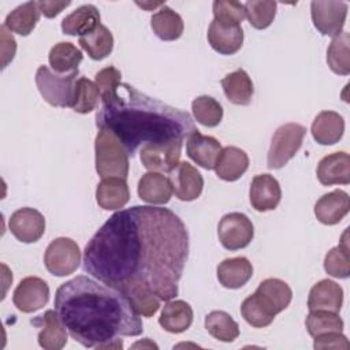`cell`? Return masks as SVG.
<instances>
[{
    "label": "cell",
    "instance_id": "1",
    "mask_svg": "<svg viewBox=\"0 0 350 350\" xmlns=\"http://www.w3.org/2000/svg\"><path fill=\"white\" fill-rule=\"evenodd\" d=\"M189 257L186 226L168 208L134 205L115 212L83 250V272L120 288L139 283L161 301L178 295Z\"/></svg>",
    "mask_w": 350,
    "mask_h": 350
},
{
    "label": "cell",
    "instance_id": "2",
    "mask_svg": "<svg viewBox=\"0 0 350 350\" xmlns=\"http://www.w3.org/2000/svg\"><path fill=\"white\" fill-rule=\"evenodd\" d=\"M53 305L70 336L88 349H122L119 336L144 331L141 314L122 291L86 275L62 283Z\"/></svg>",
    "mask_w": 350,
    "mask_h": 350
},
{
    "label": "cell",
    "instance_id": "3",
    "mask_svg": "<svg viewBox=\"0 0 350 350\" xmlns=\"http://www.w3.org/2000/svg\"><path fill=\"white\" fill-rule=\"evenodd\" d=\"M98 129L112 131L134 157L139 146L185 139L194 133L193 118L157 98H153L126 82L101 96L96 113Z\"/></svg>",
    "mask_w": 350,
    "mask_h": 350
},
{
    "label": "cell",
    "instance_id": "4",
    "mask_svg": "<svg viewBox=\"0 0 350 350\" xmlns=\"http://www.w3.org/2000/svg\"><path fill=\"white\" fill-rule=\"evenodd\" d=\"M94 150L96 171L101 178H127L130 167L129 153L112 131L107 129H100L96 135Z\"/></svg>",
    "mask_w": 350,
    "mask_h": 350
},
{
    "label": "cell",
    "instance_id": "5",
    "mask_svg": "<svg viewBox=\"0 0 350 350\" xmlns=\"http://www.w3.org/2000/svg\"><path fill=\"white\" fill-rule=\"evenodd\" d=\"M78 71L57 74L46 66H40L36 72V85L42 98L52 107H70L74 97Z\"/></svg>",
    "mask_w": 350,
    "mask_h": 350
},
{
    "label": "cell",
    "instance_id": "6",
    "mask_svg": "<svg viewBox=\"0 0 350 350\" xmlns=\"http://www.w3.org/2000/svg\"><path fill=\"white\" fill-rule=\"evenodd\" d=\"M306 129L299 123L282 124L273 134L267 156V164L271 170L284 167L299 150Z\"/></svg>",
    "mask_w": 350,
    "mask_h": 350
},
{
    "label": "cell",
    "instance_id": "7",
    "mask_svg": "<svg viewBox=\"0 0 350 350\" xmlns=\"http://www.w3.org/2000/svg\"><path fill=\"white\" fill-rule=\"evenodd\" d=\"M44 264L48 272L55 276L71 275L81 264L79 246L71 238H56L44 253Z\"/></svg>",
    "mask_w": 350,
    "mask_h": 350
},
{
    "label": "cell",
    "instance_id": "8",
    "mask_svg": "<svg viewBox=\"0 0 350 350\" xmlns=\"http://www.w3.org/2000/svg\"><path fill=\"white\" fill-rule=\"evenodd\" d=\"M217 237L224 249L239 250L252 242L254 237V227L246 215L241 212H231L220 219Z\"/></svg>",
    "mask_w": 350,
    "mask_h": 350
},
{
    "label": "cell",
    "instance_id": "9",
    "mask_svg": "<svg viewBox=\"0 0 350 350\" xmlns=\"http://www.w3.org/2000/svg\"><path fill=\"white\" fill-rule=\"evenodd\" d=\"M347 10L346 1L314 0L310 3L312 22L323 36L335 37L343 30Z\"/></svg>",
    "mask_w": 350,
    "mask_h": 350
},
{
    "label": "cell",
    "instance_id": "10",
    "mask_svg": "<svg viewBox=\"0 0 350 350\" xmlns=\"http://www.w3.org/2000/svg\"><path fill=\"white\" fill-rule=\"evenodd\" d=\"M183 139L163 144H146L141 148V163L149 171L171 172L179 163Z\"/></svg>",
    "mask_w": 350,
    "mask_h": 350
},
{
    "label": "cell",
    "instance_id": "11",
    "mask_svg": "<svg viewBox=\"0 0 350 350\" xmlns=\"http://www.w3.org/2000/svg\"><path fill=\"white\" fill-rule=\"evenodd\" d=\"M49 287L46 282L37 276H27L19 282L12 294L14 305L23 313H33L46 305Z\"/></svg>",
    "mask_w": 350,
    "mask_h": 350
},
{
    "label": "cell",
    "instance_id": "12",
    "mask_svg": "<svg viewBox=\"0 0 350 350\" xmlns=\"http://www.w3.org/2000/svg\"><path fill=\"white\" fill-rule=\"evenodd\" d=\"M11 234L23 243L37 242L45 232V219L34 208L16 209L8 221Z\"/></svg>",
    "mask_w": 350,
    "mask_h": 350
},
{
    "label": "cell",
    "instance_id": "13",
    "mask_svg": "<svg viewBox=\"0 0 350 350\" xmlns=\"http://www.w3.org/2000/svg\"><path fill=\"white\" fill-rule=\"evenodd\" d=\"M170 180L175 196L182 201H193L202 193L204 178L187 161H179L178 165L170 172Z\"/></svg>",
    "mask_w": 350,
    "mask_h": 350
},
{
    "label": "cell",
    "instance_id": "14",
    "mask_svg": "<svg viewBox=\"0 0 350 350\" xmlns=\"http://www.w3.org/2000/svg\"><path fill=\"white\" fill-rule=\"evenodd\" d=\"M249 198L257 212L273 211L282 198V189L276 178L269 174L256 175L252 180Z\"/></svg>",
    "mask_w": 350,
    "mask_h": 350
},
{
    "label": "cell",
    "instance_id": "15",
    "mask_svg": "<svg viewBox=\"0 0 350 350\" xmlns=\"http://www.w3.org/2000/svg\"><path fill=\"white\" fill-rule=\"evenodd\" d=\"M40 327L38 345L45 350H60L66 346L68 331L59 317L56 310H46L42 316H38L31 321Z\"/></svg>",
    "mask_w": 350,
    "mask_h": 350
},
{
    "label": "cell",
    "instance_id": "16",
    "mask_svg": "<svg viewBox=\"0 0 350 350\" xmlns=\"http://www.w3.org/2000/svg\"><path fill=\"white\" fill-rule=\"evenodd\" d=\"M220 142L211 135H204L198 130L191 133L186 141L187 156L200 167L213 170L221 152Z\"/></svg>",
    "mask_w": 350,
    "mask_h": 350
},
{
    "label": "cell",
    "instance_id": "17",
    "mask_svg": "<svg viewBox=\"0 0 350 350\" xmlns=\"http://www.w3.org/2000/svg\"><path fill=\"white\" fill-rule=\"evenodd\" d=\"M254 294L273 316L284 310L293 298L290 286L278 278H268L262 280Z\"/></svg>",
    "mask_w": 350,
    "mask_h": 350
},
{
    "label": "cell",
    "instance_id": "18",
    "mask_svg": "<svg viewBox=\"0 0 350 350\" xmlns=\"http://www.w3.org/2000/svg\"><path fill=\"white\" fill-rule=\"evenodd\" d=\"M317 179L324 186L350 183V157L346 152H335L319 161Z\"/></svg>",
    "mask_w": 350,
    "mask_h": 350
},
{
    "label": "cell",
    "instance_id": "19",
    "mask_svg": "<svg viewBox=\"0 0 350 350\" xmlns=\"http://www.w3.org/2000/svg\"><path fill=\"white\" fill-rule=\"evenodd\" d=\"M206 37L209 45L220 55H234L243 44V30L241 25H224L215 19L209 25Z\"/></svg>",
    "mask_w": 350,
    "mask_h": 350
},
{
    "label": "cell",
    "instance_id": "20",
    "mask_svg": "<svg viewBox=\"0 0 350 350\" xmlns=\"http://www.w3.org/2000/svg\"><path fill=\"white\" fill-rule=\"evenodd\" d=\"M350 209V197L343 190H334L321 196L314 205V215L317 220L327 226L339 223Z\"/></svg>",
    "mask_w": 350,
    "mask_h": 350
},
{
    "label": "cell",
    "instance_id": "21",
    "mask_svg": "<svg viewBox=\"0 0 350 350\" xmlns=\"http://www.w3.org/2000/svg\"><path fill=\"white\" fill-rule=\"evenodd\" d=\"M172 185L168 176L161 172L149 171L138 182V196L152 205H164L171 200Z\"/></svg>",
    "mask_w": 350,
    "mask_h": 350
},
{
    "label": "cell",
    "instance_id": "22",
    "mask_svg": "<svg viewBox=\"0 0 350 350\" xmlns=\"http://www.w3.org/2000/svg\"><path fill=\"white\" fill-rule=\"evenodd\" d=\"M130 200V190L126 179L118 176L103 178L96 189V201L105 211L123 208Z\"/></svg>",
    "mask_w": 350,
    "mask_h": 350
},
{
    "label": "cell",
    "instance_id": "23",
    "mask_svg": "<svg viewBox=\"0 0 350 350\" xmlns=\"http://www.w3.org/2000/svg\"><path fill=\"white\" fill-rule=\"evenodd\" d=\"M343 304L342 287L329 279H323L313 284L308 297L309 310L323 309L338 313Z\"/></svg>",
    "mask_w": 350,
    "mask_h": 350
},
{
    "label": "cell",
    "instance_id": "24",
    "mask_svg": "<svg viewBox=\"0 0 350 350\" xmlns=\"http://www.w3.org/2000/svg\"><path fill=\"white\" fill-rule=\"evenodd\" d=\"M249 168V156L245 150L237 146H226L221 149L215 164L216 175L226 180L234 182L239 179Z\"/></svg>",
    "mask_w": 350,
    "mask_h": 350
},
{
    "label": "cell",
    "instance_id": "25",
    "mask_svg": "<svg viewBox=\"0 0 350 350\" xmlns=\"http://www.w3.org/2000/svg\"><path fill=\"white\" fill-rule=\"evenodd\" d=\"M312 137L320 145H334L339 142L345 133L343 118L334 111H321L310 127Z\"/></svg>",
    "mask_w": 350,
    "mask_h": 350
},
{
    "label": "cell",
    "instance_id": "26",
    "mask_svg": "<svg viewBox=\"0 0 350 350\" xmlns=\"http://www.w3.org/2000/svg\"><path fill=\"white\" fill-rule=\"evenodd\" d=\"M253 276V265L246 257L226 258L217 265V279L226 288H239Z\"/></svg>",
    "mask_w": 350,
    "mask_h": 350
},
{
    "label": "cell",
    "instance_id": "27",
    "mask_svg": "<svg viewBox=\"0 0 350 350\" xmlns=\"http://www.w3.org/2000/svg\"><path fill=\"white\" fill-rule=\"evenodd\" d=\"M193 323V309L182 299L168 301L160 313L159 324L171 334H180L190 328Z\"/></svg>",
    "mask_w": 350,
    "mask_h": 350
},
{
    "label": "cell",
    "instance_id": "28",
    "mask_svg": "<svg viewBox=\"0 0 350 350\" xmlns=\"http://www.w3.org/2000/svg\"><path fill=\"white\" fill-rule=\"evenodd\" d=\"M100 23V12L93 4H83L62 21V31L67 36H85Z\"/></svg>",
    "mask_w": 350,
    "mask_h": 350
},
{
    "label": "cell",
    "instance_id": "29",
    "mask_svg": "<svg viewBox=\"0 0 350 350\" xmlns=\"http://www.w3.org/2000/svg\"><path fill=\"white\" fill-rule=\"evenodd\" d=\"M221 88L227 100L235 105H249L254 93L253 82L242 68L227 74L221 79Z\"/></svg>",
    "mask_w": 350,
    "mask_h": 350
},
{
    "label": "cell",
    "instance_id": "30",
    "mask_svg": "<svg viewBox=\"0 0 350 350\" xmlns=\"http://www.w3.org/2000/svg\"><path fill=\"white\" fill-rule=\"evenodd\" d=\"M150 27L160 40L175 41L182 36L185 25L178 12L163 4L160 10L152 15Z\"/></svg>",
    "mask_w": 350,
    "mask_h": 350
},
{
    "label": "cell",
    "instance_id": "31",
    "mask_svg": "<svg viewBox=\"0 0 350 350\" xmlns=\"http://www.w3.org/2000/svg\"><path fill=\"white\" fill-rule=\"evenodd\" d=\"M40 14L38 1L23 3L7 15L4 26L19 36H29L40 21Z\"/></svg>",
    "mask_w": 350,
    "mask_h": 350
},
{
    "label": "cell",
    "instance_id": "32",
    "mask_svg": "<svg viewBox=\"0 0 350 350\" xmlns=\"http://www.w3.org/2000/svg\"><path fill=\"white\" fill-rule=\"evenodd\" d=\"M83 55L72 42H57L55 44L48 55L51 68L57 74H68L78 71V66L82 62Z\"/></svg>",
    "mask_w": 350,
    "mask_h": 350
},
{
    "label": "cell",
    "instance_id": "33",
    "mask_svg": "<svg viewBox=\"0 0 350 350\" xmlns=\"http://www.w3.org/2000/svg\"><path fill=\"white\" fill-rule=\"evenodd\" d=\"M78 42L93 60H103L113 49V36L104 25H98L93 31L79 37Z\"/></svg>",
    "mask_w": 350,
    "mask_h": 350
},
{
    "label": "cell",
    "instance_id": "34",
    "mask_svg": "<svg viewBox=\"0 0 350 350\" xmlns=\"http://www.w3.org/2000/svg\"><path fill=\"white\" fill-rule=\"evenodd\" d=\"M129 301L133 304L134 309L144 317H150L153 316L159 308H160V298L146 286L139 284V283H131L126 284L119 288Z\"/></svg>",
    "mask_w": 350,
    "mask_h": 350
},
{
    "label": "cell",
    "instance_id": "35",
    "mask_svg": "<svg viewBox=\"0 0 350 350\" xmlns=\"http://www.w3.org/2000/svg\"><path fill=\"white\" fill-rule=\"evenodd\" d=\"M327 63L335 74H350V34L347 31H342L332 38L327 49Z\"/></svg>",
    "mask_w": 350,
    "mask_h": 350
},
{
    "label": "cell",
    "instance_id": "36",
    "mask_svg": "<svg viewBox=\"0 0 350 350\" xmlns=\"http://www.w3.org/2000/svg\"><path fill=\"white\" fill-rule=\"evenodd\" d=\"M205 328L220 342H232L239 336L238 323L224 310H213L205 317Z\"/></svg>",
    "mask_w": 350,
    "mask_h": 350
},
{
    "label": "cell",
    "instance_id": "37",
    "mask_svg": "<svg viewBox=\"0 0 350 350\" xmlns=\"http://www.w3.org/2000/svg\"><path fill=\"white\" fill-rule=\"evenodd\" d=\"M347 243V228L340 238V243L332 247L324 257V269L328 275L346 279L350 275V252Z\"/></svg>",
    "mask_w": 350,
    "mask_h": 350
},
{
    "label": "cell",
    "instance_id": "38",
    "mask_svg": "<svg viewBox=\"0 0 350 350\" xmlns=\"http://www.w3.org/2000/svg\"><path fill=\"white\" fill-rule=\"evenodd\" d=\"M98 100H101V94L96 82L85 77L78 78L75 82L74 97L70 108L78 113H89L96 109Z\"/></svg>",
    "mask_w": 350,
    "mask_h": 350
},
{
    "label": "cell",
    "instance_id": "39",
    "mask_svg": "<svg viewBox=\"0 0 350 350\" xmlns=\"http://www.w3.org/2000/svg\"><path fill=\"white\" fill-rule=\"evenodd\" d=\"M306 329L310 336H317L327 332H342L343 331V320L339 317L338 313L323 310V309H314L309 310V314L305 320Z\"/></svg>",
    "mask_w": 350,
    "mask_h": 350
},
{
    "label": "cell",
    "instance_id": "40",
    "mask_svg": "<svg viewBox=\"0 0 350 350\" xmlns=\"http://www.w3.org/2000/svg\"><path fill=\"white\" fill-rule=\"evenodd\" d=\"M194 119L206 127H216L223 119L221 104L211 96H198L191 103Z\"/></svg>",
    "mask_w": 350,
    "mask_h": 350
},
{
    "label": "cell",
    "instance_id": "41",
    "mask_svg": "<svg viewBox=\"0 0 350 350\" xmlns=\"http://www.w3.org/2000/svg\"><path fill=\"white\" fill-rule=\"evenodd\" d=\"M276 1L271 0L246 1L243 4L245 16L254 29H267L273 22V18L276 15Z\"/></svg>",
    "mask_w": 350,
    "mask_h": 350
},
{
    "label": "cell",
    "instance_id": "42",
    "mask_svg": "<svg viewBox=\"0 0 350 350\" xmlns=\"http://www.w3.org/2000/svg\"><path fill=\"white\" fill-rule=\"evenodd\" d=\"M241 313L245 321L254 328L268 327L275 319V316L258 301L256 294H252L243 299Z\"/></svg>",
    "mask_w": 350,
    "mask_h": 350
},
{
    "label": "cell",
    "instance_id": "43",
    "mask_svg": "<svg viewBox=\"0 0 350 350\" xmlns=\"http://www.w3.org/2000/svg\"><path fill=\"white\" fill-rule=\"evenodd\" d=\"M213 19L231 26H239L245 19V8L243 4L238 1H227V0H216L212 4Z\"/></svg>",
    "mask_w": 350,
    "mask_h": 350
},
{
    "label": "cell",
    "instance_id": "44",
    "mask_svg": "<svg viewBox=\"0 0 350 350\" xmlns=\"http://www.w3.org/2000/svg\"><path fill=\"white\" fill-rule=\"evenodd\" d=\"M94 81L100 90V94L105 96L109 92H112L122 82V74L113 66H108L96 74Z\"/></svg>",
    "mask_w": 350,
    "mask_h": 350
},
{
    "label": "cell",
    "instance_id": "45",
    "mask_svg": "<svg viewBox=\"0 0 350 350\" xmlns=\"http://www.w3.org/2000/svg\"><path fill=\"white\" fill-rule=\"evenodd\" d=\"M314 349H343L347 350L350 347V343L347 338L338 331L334 332H327L314 336Z\"/></svg>",
    "mask_w": 350,
    "mask_h": 350
},
{
    "label": "cell",
    "instance_id": "46",
    "mask_svg": "<svg viewBox=\"0 0 350 350\" xmlns=\"http://www.w3.org/2000/svg\"><path fill=\"white\" fill-rule=\"evenodd\" d=\"M0 49H1V67L5 68L7 64L14 59L16 52V42L10 30L3 25L0 27Z\"/></svg>",
    "mask_w": 350,
    "mask_h": 350
},
{
    "label": "cell",
    "instance_id": "47",
    "mask_svg": "<svg viewBox=\"0 0 350 350\" xmlns=\"http://www.w3.org/2000/svg\"><path fill=\"white\" fill-rule=\"evenodd\" d=\"M70 4L71 1H38V8L44 16L55 18Z\"/></svg>",
    "mask_w": 350,
    "mask_h": 350
}]
</instances>
